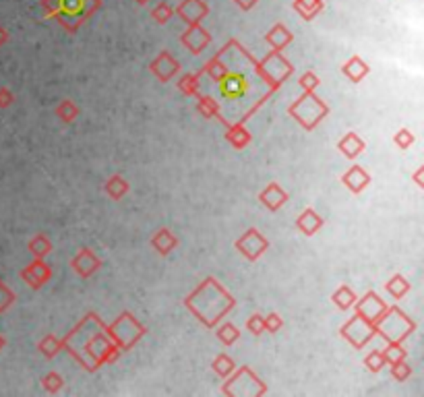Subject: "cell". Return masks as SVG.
I'll return each mask as SVG.
<instances>
[{
	"mask_svg": "<svg viewBox=\"0 0 424 397\" xmlns=\"http://www.w3.org/2000/svg\"><path fill=\"white\" fill-rule=\"evenodd\" d=\"M327 112H329V108H327L321 99H317V97L313 95V91H307V93L290 108V114H294V116L298 118V122H300L302 126H307V128H313L323 116H327Z\"/></svg>",
	"mask_w": 424,
	"mask_h": 397,
	"instance_id": "obj_1",
	"label": "cell"
},
{
	"mask_svg": "<svg viewBox=\"0 0 424 397\" xmlns=\"http://www.w3.org/2000/svg\"><path fill=\"white\" fill-rule=\"evenodd\" d=\"M236 246H238L240 253H244L251 261H255V259L269 246V242H267L257 230H249V232L236 242Z\"/></svg>",
	"mask_w": 424,
	"mask_h": 397,
	"instance_id": "obj_2",
	"label": "cell"
},
{
	"mask_svg": "<svg viewBox=\"0 0 424 397\" xmlns=\"http://www.w3.org/2000/svg\"><path fill=\"white\" fill-rule=\"evenodd\" d=\"M358 315H363L365 319H369L371 323H377V321H381L383 319V313H385V304L381 302V298L377 296V294H373V292H369L363 300H360V304H358Z\"/></svg>",
	"mask_w": 424,
	"mask_h": 397,
	"instance_id": "obj_3",
	"label": "cell"
},
{
	"mask_svg": "<svg viewBox=\"0 0 424 397\" xmlns=\"http://www.w3.org/2000/svg\"><path fill=\"white\" fill-rule=\"evenodd\" d=\"M247 79L240 77V75H230L228 79L222 81V95L224 97H230V99H236L240 97L244 91H247Z\"/></svg>",
	"mask_w": 424,
	"mask_h": 397,
	"instance_id": "obj_4",
	"label": "cell"
},
{
	"mask_svg": "<svg viewBox=\"0 0 424 397\" xmlns=\"http://www.w3.org/2000/svg\"><path fill=\"white\" fill-rule=\"evenodd\" d=\"M344 182L348 184V188H350L352 193H360V191L371 182V176H369L363 168L354 166V168H350L348 174L344 176Z\"/></svg>",
	"mask_w": 424,
	"mask_h": 397,
	"instance_id": "obj_5",
	"label": "cell"
},
{
	"mask_svg": "<svg viewBox=\"0 0 424 397\" xmlns=\"http://www.w3.org/2000/svg\"><path fill=\"white\" fill-rule=\"evenodd\" d=\"M338 147L344 151L346 157H356L358 153L365 151V141H363L356 133H348V135L338 143Z\"/></svg>",
	"mask_w": 424,
	"mask_h": 397,
	"instance_id": "obj_6",
	"label": "cell"
},
{
	"mask_svg": "<svg viewBox=\"0 0 424 397\" xmlns=\"http://www.w3.org/2000/svg\"><path fill=\"white\" fill-rule=\"evenodd\" d=\"M288 195L280 188V184H269L263 195H261V201L269 207V209H280L284 203H286Z\"/></svg>",
	"mask_w": 424,
	"mask_h": 397,
	"instance_id": "obj_7",
	"label": "cell"
},
{
	"mask_svg": "<svg viewBox=\"0 0 424 397\" xmlns=\"http://www.w3.org/2000/svg\"><path fill=\"white\" fill-rule=\"evenodd\" d=\"M321 226H323V217H319L313 209H307V211L298 217V228H300L305 234H309V236H313Z\"/></svg>",
	"mask_w": 424,
	"mask_h": 397,
	"instance_id": "obj_8",
	"label": "cell"
},
{
	"mask_svg": "<svg viewBox=\"0 0 424 397\" xmlns=\"http://www.w3.org/2000/svg\"><path fill=\"white\" fill-rule=\"evenodd\" d=\"M344 72L354 81V83H358L363 77H367V72H369V66L360 60V58H352L346 66H344Z\"/></svg>",
	"mask_w": 424,
	"mask_h": 397,
	"instance_id": "obj_9",
	"label": "cell"
},
{
	"mask_svg": "<svg viewBox=\"0 0 424 397\" xmlns=\"http://www.w3.org/2000/svg\"><path fill=\"white\" fill-rule=\"evenodd\" d=\"M354 300H356V296L352 294V290H350L348 286H344L342 290H338V292L334 294V302H336L342 311L350 309V307L354 304Z\"/></svg>",
	"mask_w": 424,
	"mask_h": 397,
	"instance_id": "obj_10",
	"label": "cell"
},
{
	"mask_svg": "<svg viewBox=\"0 0 424 397\" xmlns=\"http://www.w3.org/2000/svg\"><path fill=\"white\" fill-rule=\"evenodd\" d=\"M408 290H410V284H408L402 275H396V278L387 284V292L394 294L396 298H402Z\"/></svg>",
	"mask_w": 424,
	"mask_h": 397,
	"instance_id": "obj_11",
	"label": "cell"
},
{
	"mask_svg": "<svg viewBox=\"0 0 424 397\" xmlns=\"http://www.w3.org/2000/svg\"><path fill=\"white\" fill-rule=\"evenodd\" d=\"M383 356H385V360H389L392 365H396V362H400V360L406 358V352L398 346V342H392V346L387 348V352H383Z\"/></svg>",
	"mask_w": 424,
	"mask_h": 397,
	"instance_id": "obj_12",
	"label": "cell"
},
{
	"mask_svg": "<svg viewBox=\"0 0 424 397\" xmlns=\"http://www.w3.org/2000/svg\"><path fill=\"white\" fill-rule=\"evenodd\" d=\"M213 367H215V371H218L222 377H226V375H230V373L234 371V362H232L228 356H220V358L213 362Z\"/></svg>",
	"mask_w": 424,
	"mask_h": 397,
	"instance_id": "obj_13",
	"label": "cell"
},
{
	"mask_svg": "<svg viewBox=\"0 0 424 397\" xmlns=\"http://www.w3.org/2000/svg\"><path fill=\"white\" fill-rule=\"evenodd\" d=\"M12 300H15V294L0 282V313L6 311V309L12 304Z\"/></svg>",
	"mask_w": 424,
	"mask_h": 397,
	"instance_id": "obj_14",
	"label": "cell"
},
{
	"mask_svg": "<svg viewBox=\"0 0 424 397\" xmlns=\"http://www.w3.org/2000/svg\"><path fill=\"white\" fill-rule=\"evenodd\" d=\"M396 143H398L402 149H406L408 145H412V143H414V137H412V133H410V130L402 128V130L396 135Z\"/></svg>",
	"mask_w": 424,
	"mask_h": 397,
	"instance_id": "obj_15",
	"label": "cell"
},
{
	"mask_svg": "<svg viewBox=\"0 0 424 397\" xmlns=\"http://www.w3.org/2000/svg\"><path fill=\"white\" fill-rule=\"evenodd\" d=\"M238 338V331L232 327V325H224L222 329H220V340L222 342H226V344H232L234 340Z\"/></svg>",
	"mask_w": 424,
	"mask_h": 397,
	"instance_id": "obj_16",
	"label": "cell"
},
{
	"mask_svg": "<svg viewBox=\"0 0 424 397\" xmlns=\"http://www.w3.org/2000/svg\"><path fill=\"white\" fill-rule=\"evenodd\" d=\"M383 365H385V356H383V352L371 354V356L367 358V367H369L371 371H379Z\"/></svg>",
	"mask_w": 424,
	"mask_h": 397,
	"instance_id": "obj_17",
	"label": "cell"
},
{
	"mask_svg": "<svg viewBox=\"0 0 424 397\" xmlns=\"http://www.w3.org/2000/svg\"><path fill=\"white\" fill-rule=\"evenodd\" d=\"M392 367H394V377H396V379H400V381H404V379H406V377L412 373V371H410V367H408L404 360H400V362H396V365H392Z\"/></svg>",
	"mask_w": 424,
	"mask_h": 397,
	"instance_id": "obj_18",
	"label": "cell"
},
{
	"mask_svg": "<svg viewBox=\"0 0 424 397\" xmlns=\"http://www.w3.org/2000/svg\"><path fill=\"white\" fill-rule=\"evenodd\" d=\"M300 85H302V89H305V91H313V89L319 85V79H317V75H315V72H307V75L300 79Z\"/></svg>",
	"mask_w": 424,
	"mask_h": 397,
	"instance_id": "obj_19",
	"label": "cell"
},
{
	"mask_svg": "<svg viewBox=\"0 0 424 397\" xmlns=\"http://www.w3.org/2000/svg\"><path fill=\"white\" fill-rule=\"evenodd\" d=\"M249 329H251L253 333H261V331L265 329V321L259 319V317H253V319L249 321Z\"/></svg>",
	"mask_w": 424,
	"mask_h": 397,
	"instance_id": "obj_20",
	"label": "cell"
},
{
	"mask_svg": "<svg viewBox=\"0 0 424 397\" xmlns=\"http://www.w3.org/2000/svg\"><path fill=\"white\" fill-rule=\"evenodd\" d=\"M280 327H282V321H280V317H278V315H271V317H269V321L265 323V329H269V331H273V333H276Z\"/></svg>",
	"mask_w": 424,
	"mask_h": 397,
	"instance_id": "obj_21",
	"label": "cell"
},
{
	"mask_svg": "<svg viewBox=\"0 0 424 397\" xmlns=\"http://www.w3.org/2000/svg\"><path fill=\"white\" fill-rule=\"evenodd\" d=\"M10 99H12V95L6 89H0V106H8Z\"/></svg>",
	"mask_w": 424,
	"mask_h": 397,
	"instance_id": "obj_22",
	"label": "cell"
},
{
	"mask_svg": "<svg viewBox=\"0 0 424 397\" xmlns=\"http://www.w3.org/2000/svg\"><path fill=\"white\" fill-rule=\"evenodd\" d=\"M4 41V31H0V43Z\"/></svg>",
	"mask_w": 424,
	"mask_h": 397,
	"instance_id": "obj_23",
	"label": "cell"
},
{
	"mask_svg": "<svg viewBox=\"0 0 424 397\" xmlns=\"http://www.w3.org/2000/svg\"><path fill=\"white\" fill-rule=\"evenodd\" d=\"M4 348V340H2V336H0V350Z\"/></svg>",
	"mask_w": 424,
	"mask_h": 397,
	"instance_id": "obj_24",
	"label": "cell"
}]
</instances>
